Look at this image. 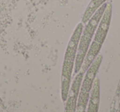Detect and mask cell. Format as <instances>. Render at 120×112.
I'll use <instances>...</instances> for the list:
<instances>
[{
  "instance_id": "6da1fadb",
  "label": "cell",
  "mask_w": 120,
  "mask_h": 112,
  "mask_svg": "<svg viewBox=\"0 0 120 112\" xmlns=\"http://www.w3.org/2000/svg\"><path fill=\"white\" fill-rule=\"evenodd\" d=\"M83 28L84 24L82 22H79L75 30L73 31V33L69 40L64 54L61 73V98L64 102H65L67 100L68 93L72 83L78 45Z\"/></svg>"
},
{
  "instance_id": "7a4b0ae2",
  "label": "cell",
  "mask_w": 120,
  "mask_h": 112,
  "mask_svg": "<svg viewBox=\"0 0 120 112\" xmlns=\"http://www.w3.org/2000/svg\"><path fill=\"white\" fill-rule=\"evenodd\" d=\"M112 16H113V4H112V2H109L107 3L106 8H105L103 16L100 21V23L96 28L93 41L91 42L88 50H87L83 64L81 69V70L83 71L84 73L86 72L90 64L95 59V58L100 54L102 45L106 39L109 30Z\"/></svg>"
},
{
  "instance_id": "3957f363",
  "label": "cell",
  "mask_w": 120,
  "mask_h": 112,
  "mask_svg": "<svg viewBox=\"0 0 120 112\" xmlns=\"http://www.w3.org/2000/svg\"><path fill=\"white\" fill-rule=\"evenodd\" d=\"M107 3L104 4L101 7H100L92 17L89 19V21L84 25V28L82 30V35H81L80 41L78 45V50H77V57H76L75 66H74L73 76H75L82 69L84 59L86 55L87 50L90 47L92 42V38L95 35V31L98 27L100 21L104 14L105 8H106Z\"/></svg>"
},
{
  "instance_id": "277c9868",
  "label": "cell",
  "mask_w": 120,
  "mask_h": 112,
  "mask_svg": "<svg viewBox=\"0 0 120 112\" xmlns=\"http://www.w3.org/2000/svg\"><path fill=\"white\" fill-rule=\"evenodd\" d=\"M102 60H103V56L100 54L95 58L93 63L90 64V66L86 70V72L85 73V75H84L82 82V85H81L78 99H77V111L85 112L86 110L90 91L92 89V86H93L95 78L96 77L99 69H100V65H101Z\"/></svg>"
},
{
  "instance_id": "5b68a950",
  "label": "cell",
  "mask_w": 120,
  "mask_h": 112,
  "mask_svg": "<svg viewBox=\"0 0 120 112\" xmlns=\"http://www.w3.org/2000/svg\"><path fill=\"white\" fill-rule=\"evenodd\" d=\"M85 73L80 70L74 77L73 81H72L70 88H69L68 97L64 105V110L67 112H74L77 111V104L78 99L79 92H80L81 85Z\"/></svg>"
},
{
  "instance_id": "8992f818",
  "label": "cell",
  "mask_w": 120,
  "mask_h": 112,
  "mask_svg": "<svg viewBox=\"0 0 120 112\" xmlns=\"http://www.w3.org/2000/svg\"><path fill=\"white\" fill-rule=\"evenodd\" d=\"M100 77L96 76L93 82L92 89L90 91L89 101L87 104L86 110L87 112H98L100 109Z\"/></svg>"
},
{
  "instance_id": "52a82bcc",
  "label": "cell",
  "mask_w": 120,
  "mask_h": 112,
  "mask_svg": "<svg viewBox=\"0 0 120 112\" xmlns=\"http://www.w3.org/2000/svg\"><path fill=\"white\" fill-rule=\"evenodd\" d=\"M108 0H90V2L89 3L88 6L86 8L85 12H84L83 15H82V22L85 25L89 19L92 17L94 13L97 11V9L100 7H101L104 4L107 3Z\"/></svg>"
}]
</instances>
